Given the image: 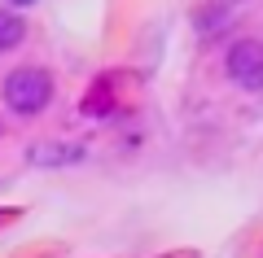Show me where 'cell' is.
Wrapping results in <instances>:
<instances>
[{"label":"cell","instance_id":"cell-1","mask_svg":"<svg viewBox=\"0 0 263 258\" xmlns=\"http://www.w3.org/2000/svg\"><path fill=\"white\" fill-rule=\"evenodd\" d=\"M0 96H5V105H9L13 114H22V118H35V114L44 110L48 101H53V79H48L40 66H18V70L5 79Z\"/></svg>","mask_w":263,"mask_h":258},{"label":"cell","instance_id":"cell-2","mask_svg":"<svg viewBox=\"0 0 263 258\" xmlns=\"http://www.w3.org/2000/svg\"><path fill=\"white\" fill-rule=\"evenodd\" d=\"M228 79L246 92H259L263 88V39H233L228 44Z\"/></svg>","mask_w":263,"mask_h":258},{"label":"cell","instance_id":"cell-3","mask_svg":"<svg viewBox=\"0 0 263 258\" xmlns=\"http://www.w3.org/2000/svg\"><path fill=\"white\" fill-rule=\"evenodd\" d=\"M79 157H84V149L79 145L66 149L62 140H57V145H35L31 149V162H40V166H62V162H79Z\"/></svg>","mask_w":263,"mask_h":258},{"label":"cell","instance_id":"cell-4","mask_svg":"<svg viewBox=\"0 0 263 258\" xmlns=\"http://www.w3.org/2000/svg\"><path fill=\"white\" fill-rule=\"evenodd\" d=\"M22 35H27V22H22L13 9H0V53L18 48V44H22Z\"/></svg>","mask_w":263,"mask_h":258},{"label":"cell","instance_id":"cell-5","mask_svg":"<svg viewBox=\"0 0 263 258\" xmlns=\"http://www.w3.org/2000/svg\"><path fill=\"white\" fill-rule=\"evenodd\" d=\"M9 5H35V0H9Z\"/></svg>","mask_w":263,"mask_h":258}]
</instances>
